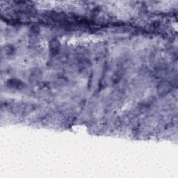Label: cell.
<instances>
[{
    "label": "cell",
    "instance_id": "3",
    "mask_svg": "<svg viewBox=\"0 0 178 178\" xmlns=\"http://www.w3.org/2000/svg\"><path fill=\"white\" fill-rule=\"evenodd\" d=\"M169 89H170V86L168 84H162L159 87V91H161V93H168Z\"/></svg>",
    "mask_w": 178,
    "mask_h": 178
},
{
    "label": "cell",
    "instance_id": "4",
    "mask_svg": "<svg viewBox=\"0 0 178 178\" xmlns=\"http://www.w3.org/2000/svg\"><path fill=\"white\" fill-rule=\"evenodd\" d=\"M4 52H5V54L6 55H12L14 52V48L13 46H6L4 47Z\"/></svg>",
    "mask_w": 178,
    "mask_h": 178
},
{
    "label": "cell",
    "instance_id": "2",
    "mask_svg": "<svg viewBox=\"0 0 178 178\" xmlns=\"http://www.w3.org/2000/svg\"><path fill=\"white\" fill-rule=\"evenodd\" d=\"M7 86L10 88L19 90V89H22L24 87L25 84L20 80L17 79H11L7 82Z\"/></svg>",
    "mask_w": 178,
    "mask_h": 178
},
{
    "label": "cell",
    "instance_id": "1",
    "mask_svg": "<svg viewBox=\"0 0 178 178\" xmlns=\"http://www.w3.org/2000/svg\"><path fill=\"white\" fill-rule=\"evenodd\" d=\"M60 48V43L57 38H52L49 42V53L55 56L58 53Z\"/></svg>",
    "mask_w": 178,
    "mask_h": 178
}]
</instances>
